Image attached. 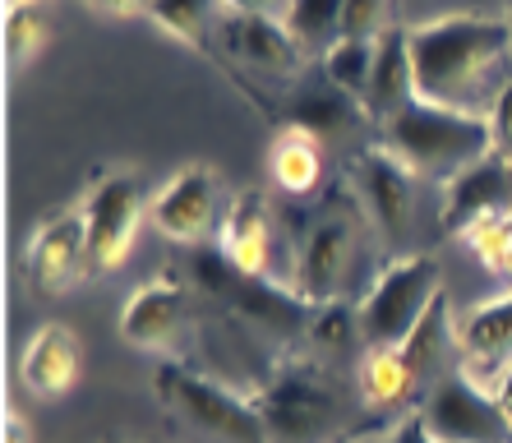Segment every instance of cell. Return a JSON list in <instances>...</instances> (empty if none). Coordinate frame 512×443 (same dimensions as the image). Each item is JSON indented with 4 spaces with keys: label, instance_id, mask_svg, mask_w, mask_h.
Wrapping results in <instances>:
<instances>
[{
    "label": "cell",
    "instance_id": "obj_25",
    "mask_svg": "<svg viewBox=\"0 0 512 443\" xmlns=\"http://www.w3.org/2000/svg\"><path fill=\"white\" fill-rule=\"evenodd\" d=\"M42 42H47L42 5H10V14H5V56H10V65L33 60L42 51Z\"/></svg>",
    "mask_w": 512,
    "mask_h": 443
},
{
    "label": "cell",
    "instance_id": "obj_20",
    "mask_svg": "<svg viewBox=\"0 0 512 443\" xmlns=\"http://www.w3.org/2000/svg\"><path fill=\"white\" fill-rule=\"evenodd\" d=\"M291 125L310 130L314 139L328 148V144H342L346 134L360 130V125H370V116H365V107H360L356 97H346L342 88H333L328 79H323L319 88H305V93L296 97Z\"/></svg>",
    "mask_w": 512,
    "mask_h": 443
},
{
    "label": "cell",
    "instance_id": "obj_3",
    "mask_svg": "<svg viewBox=\"0 0 512 443\" xmlns=\"http://www.w3.org/2000/svg\"><path fill=\"white\" fill-rule=\"evenodd\" d=\"M360 227H370V217L360 208L351 180H342L323 208L310 217V227L300 236L296 250V273H291V291L305 305H333L342 300L351 268H356V250H360Z\"/></svg>",
    "mask_w": 512,
    "mask_h": 443
},
{
    "label": "cell",
    "instance_id": "obj_23",
    "mask_svg": "<svg viewBox=\"0 0 512 443\" xmlns=\"http://www.w3.org/2000/svg\"><path fill=\"white\" fill-rule=\"evenodd\" d=\"M148 19L157 28H167L171 37H180L185 47H208L217 19H222V0H143Z\"/></svg>",
    "mask_w": 512,
    "mask_h": 443
},
{
    "label": "cell",
    "instance_id": "obj_10",
    "mask_svg": "<svg viewBox=\"0 0 512 443\" xmlns=\"http://www.w3.org/2000/svg\"><path fill=\"white\" fill-rule=\"evenodd\" d=\"M346 180H351V190L370 217V227L379 231V240L397 250L411 236V222H416V171L402 167L383 144H370L351 157Z\"/></svg>",
    "mask_w": 512,
    "mask_h": 443
},
{
    "label": "cell",
    "instance_id": "obj_7",
    "mask_svg": "<svg viewBox=\"0 0 512 443\" xmlns=\"http://www.w3.org/2000/svg\"><path fill=\"white\" fill-rule=\"evenodd\" d=\"M231 204H236V194L227 190V180L203 162H190L176 176H167V185L153 194L148 222L176 245H199L208 236H222Z\"/></svg>",
    "mask_w": 512,
    "mask_h": 443
},
{
    "label": "cell",
    "instance_id": "obj_9",
    "mask_svg": "<svg viewBox=\"0 0 512 443\" xmlns=\"http://www.w3.org/2000/svg\"><path fill=\"white\" fill-rule=\"evenodd\" d=\"M425 430L434 443H512V420L499 407V397L471 384L462 370L443 374L420 402Z\"/></svg>",
    "mask_w": 512,
    "mask_h": 443
},
{
    "label": "cell",
    "instance_id": "obj_2",
    "mask_svg": "<svg viewBox=\"0 0 512 443\" xmlns=\"http://www.w3.org/2000/svg\"><path fill=\"white\" fill-rule=\"evenodd\" d=\"M383 148L416 176L453 180L457 171L476 167L480 157L494 153V134H489V116H462V111H443L411 97L383 125Z\"/></svg>",
    "mask_w": 512,
    "mask_h": 443
},
{
    "label": "cell",
    "instance_id": "obj_36",
    "mask_svg": "<svg viewBox=\"0 0 512 443\" xmlns=\"http://www.w3.org/2000/svg\"><path fill=\"white\" fill-rule=\"evenodd\" d=\"M107 443H125V439H116V434H111V439H107Z\"/></svg>",
    "mask_w": 512,
    "mask_h": 443
},
{
    "label": "cell",
    "instance_id": "obj_29",
    "mask_svg": "<svg viewBox=\"0 0 512 443\" xmlns=\"http://www.w3.org/2000/svg\"><path fill=\"white\" fill-rule=\"evenodd\" d=\"M222 10H227V14H245V19H277V24H286L291 0H222Z\"/></svg>",
    "mask_w": 512,
    "mask_h": 443
},
{
    "label": "cell",
    "instance_id": "obj_21",
    "mask_svg": "<svg viewBox=\"0 0 512 443\" xmlns=\"http://www.w3.org/2000/svg\"><path fill=\"white\" fill-rule=\"evenodd\" d=\"M319 139L310 130H300L286 120L282 130L273 139V157H268V171H273V185L291 199L300 194H314L319 190V176H323V153H319Z\"/></svg>",
    "mask_w": 512,
    "mask_h": 443
},
{
    "label": "cell",
    "instance_id": "obj_14",
    "mask_svg": "<svg viewBox=\"0 0 512 443\" xmlns=\"http://www.w3.org/2000/svg\"><path fill=\"white\" fill-rule=\"evenodd\" d=\"M190 324V296L180 287V277H153V282H143L130 300H125V310H120V337L139 351H167L180 342Z\"/></svg>",
    "mask_w": 512,
    "mask_h": 443
},
{
    "label": "cell",
    "instance_id": "obj_33",
    "mask_svg": "<svg viewBox=\"0 0 512 443\" xmlns=\"http://www.w3.org/2000/svg\"><path fill=\"white\" fill-rule=\"evenodd\" d=\"M494 397H499V407L508 411V420H512V370L499 379V388H494Z\"/></svg>",
    "mask_w": 512,
    "mask_h": 443
},
{
    "label": "cell",
    "instance_id": "obj_6",
    "mask_svg": "<svg viewBox=\"0 0 512 443\" xmlns=\"http://www.w3.org/2000/svg\"><path fill=\"white\" fill-rule=\"evenodd\" d=\"M157 397L176 411L180 420H190L194 430L213 434L222 443H273L263 430V416L254 407V397H240L231 388H222L208 374H194L176 360H167L162 370L153 374Z\"/></svg>",
    "mask_w": 512,
    "mask_h": 443
},
{
    "label": "cell",
    "instance_id": "obj_35",
    "mask_svg": "<svg viewBox=\"0 0 512 443\" xmlns=\"http://www.w3.org/2000/svg\"><path fill=\"white\" fill-rule=\"evenodd\" d=\"M10 5H42V0H10Z\"/></svg>",
    "mask_w": 512,
    "mask_h": 443
},
{
    "label": "cell",
    "instance_id": "obj_4",
    "mask_svg": "<svg viewBox=\"0 0 512 443\" xmlns=\"http://www.w3.org/2000/svg\"><path fill=\"white\" fill-rule=\"evenodd\" d=\"M439 264L429 254H402L374 277L370 296L356 305L360 314V342L365 351L374 347H402L406 337L420 328L429 305L443 296L439 291Z\"/></svg>",
    "mask_w": 512,
    "mask_h": 443
},
{
    "label": "cell",
    "instance_id": "obj_16",
    "mask_svg": "<svg viewBox=\"0 0 512 443\" xmlns=\"http://www.w3.org/2000/svg\"><path fill=\"white\" fill-rule=\"evenodd\" d=\"M79 370H84V351H79V337L65 324H42L19 351V384L33 397H65L79 384Z\"/></svg>",
    "mask_w": 512,
    "mask_h": 443
},
{
    "label": "cell",
    "instance_id": "obj_15",
    "mask_svg": "<svg viewBox=\"0 0 512 443\" xmlns=\"http://www.w3.org/2000/svg\"><path fill=\"white\" fill-rule=\"evenodd\" d=\"M503 208H512V162L503 153L480 157L476 167H466L453 180H443L439 222L453 236H462L471 222H480L489 213H503Z\"/></svg>",
    "mask_w": 512,
    "mask_h": 443
},
{
    "label": "cell",
    "instance_id": "obj_19",
    "mask_svg": "<svg viewBox=\"0 0 512 443\" xmlns=\"http://www.w3.org/2000/svg\"><path fill=\"white\" fill-rule=\"evenodd\" d=\"M425 384V374L406 360L402 347H374L365 351V360H360V402L370 411H397L406 407L411 397H416V388Z\"/></svg>",
    "mask_w": 512,
    "mask_h": 443
},
{
    "label": "cell",
    "instance_id": "obj_37",
    "mask_svg": "<svg viewBox=\"0 0 512 443\" xmlns=\"http://www.w3.org/2000/svg\"><path fill=\"white\" fill-rule=\"evenodd\" d=\"M508 28H512V10H508Z\"/></svg>",
    "mask_w": 512,
    "mask_h": 443
},
{
    "label": "cell",
    "instance_id": "obj_13",
    "mask_svg": "<svg viewBox=\"0 0 512 443\" xmlns=\"http://www.w3.org/2000/svg\"><path fill=\"white\" fill-rule=\"evenodd\" d=\"M24 259H28V277H33V287L42 291V296H60V291H70L74 282L93 268V259H88L84 208L47 217V222L33 231V240H28Z\"/></svg>",
    "mask_w": 512,
    "mask_h": 443
},
{
    "label": "cell",
    "instance_id": "obj_34",
    "mask_svg": "<svg viewBox=\"0 0 512 443\" xmlns=\"http://www.w3.org/2000/svg\"><path fill=\"white\" fill-rule=\"evenodd\" d=\"M93 10H111V14H125V10H134L139 0H88Z\"/></svg>",
    "mask_w": 512,
    "mask_h": 443
},
{
    "label": "cell",
    "instance_id": "obj_22",
    "mask_svg": "<svg viewBox=\"0 0 512 443\" xmlns=\"http://www.w3.org/2000/svg\"><path fill=\"white\" fill-rule=\"evenodd\" d=\"M346 0H291L286 10V33L296 37L305 56H328L342 42Z\"/></svg>",
    "mask_w": 512,
    "mask_h": 443
},
{
    "label": "cell",
    "instance_id": "obj_17",
    "mask_svg": "<svg viewBox=\"0 0 512 443\" xmlns=\"http://www.w3.org/2000/svg\"><path fill=\"white\" fill-rule=\"evenodd\" d=\"M273 208L263 194H236L227 222H222V236H217V250L227 254L231 264L245 277H268L273 268Z\"/></svg>",
    "mask_w": 512,
    "mask_h": 443
},
{
    "label": "cell",
    "instance_id": "obj_18",
    "mask_svg": "<svg viewBox=\"0 0 512 443\" xmlns=\"http://www.w3.org/2000/svg\"><path fill=\"white\" fill-rule=\"evenodd\" d=\"M416 97V74H411V28H383L379 56H374V79L365 93V116L370 125H388L397 111Z\"/></svg>",
    "mask_w": 512,
    "mask_h": 443
},
{
    "label": "cell",
    "instance_id": "obj_11",
    "mask_svg": "<svg viewBox=\"0 0 512 443\" xmlns=\"http://www.w3.org/2000/svg\"><path fill=\"white\" fill-rule=\"evenodd\" d=\"M217 47L231 56L236 70L250 79H268V84H296L305 51L296 47V37L286 33L277 19H245V14H222L213 28Z\"/></svg>",
    "mask_w": 512,
    "mask_h": 443
},
{
    "label": "cell",
    "instance_id": "obj_24",
    "mask_svg": "<svg viewBox=\"0 0 512 443\" xmlns=\"http://www.w3.org/2000/svg\"><path fill=\"white\" fill-rule=\"evenodd\" d=\"M374 56H379V37H374V42H351V37H342V42L323 56V79L365 107V93H370V79H374Z\"/></svg>",
    "mask_w": 512,
    "mask_h": 443
},
{
    "label": "cell",
    "instance_id": "obj_26",
    "mask_svg": "<svg viewBox=\"0 0 512 443\" xmlns=\"http://www.w3.org/2000/svg\"><path fill=\"white\" fill-rule=\"evenodd\" d=\"M310 342L319 351H346L360 337V314L346 305V300H333V305H319L310 319Z\"/></svg>",
    "mask_w": 512,
    "mask_h": 443
},
{
    "label": "cell",
    "instance_id": "obj_27",
    "mask_svg": "<svg viewBox=\"0 0 512 443\" xmlns=\"http://www.w3.org/2000/svg\"><path fill=\"white\" fill-rule=\"evenodd\" d=\"M388 24V0H346V24H342V37L351 42H374Z\"/></svg>",
    "mask_w": 512,
    "mask_h": 443
},
{
    "label": "cell",
    "instance_id": "obj_31",
    "mask_svg": "<svg viewBox=\"0 0 512 443\" xmlns=\"http://www.w3.org/2000/svg\"><path fill=\"white\" fill-rule=\"evenodd\" d=\"M489 273L503 277V282L512 287V208H508V231H503V250H499V259L489 264Z\"/></svg>",
    "mask_w": 512,
    "mask_h": 443
},
{
    "label": "cell",
    "instance_id": "obj_1",
    "mask_svg": "<svg viewBox=\"0 0 512 443\" xmlns=\"http://www.w3.org/2000/svg\"><path fill=\"white\" fill-rule=\"evenodd\" d=\"M411 74L416 102L462 116H489L512 84V28L508 19L448 14L411 28Z\"/></svg>",
    "mask_w": 512,
    "mask_h": 443
},
{
    "label": "cell",
    "instance_id": "obj_8",
    "mask_svg": "<svg viewBox=\"0 0 512 443\" xmlns=\"http://www.w3.org/2000/svg\"><path fill=\"white\" fill-rule=\"evenodd\" d=\"M143 217H148V199H143L139 176L134 171H102L84 199L88 259H93V268L111 273V268H120L130 259Z\"/></svg>",
    "mask_w": 512,
    "mask_h": 443
},
{
    "label": "cell",
    "instance_id": "obj_30",
    "mask_svg": "<svg viewBox=\"0 0 512 443\" xmlns=\"http://www.w3.org/2000/svg\"><path fill=\"white\" fill-rule=\"evenodd\" d=\"M383 443H434V434L425 430V416H420V407H411L402 420H397V430L388 434Z\"/></svg>",
    "mask_w": 512,
    "mask_h": 443
},
{
    "label": "cell",
    "instance_id": "obj_5",
    "mask_svg": "<svg viewBox=\"0 0 512 443\" xmlns=\"http://www.w3.org/2000/svg\"><path fill=\"white\" fill-rule=\"evenodd\" d=\"M254 407L273 443H323L342 420V397L310 360H286L259 388Z\"/></svg>",
    "mask_w": 512,
    "mask_h": 443
},
{
    "label": "cell",
    "instance_id": "obj_12",
    "mask_svg": "<svg viewBox=\"0 0 512 443\" xmlns=\"http://www.w3.org/2000/svg\"><path fill=\"white\" fill-rule=\"evenodd\" d=\"M453 347H457V356H462L466 379L480 384L485 393H494L499 379L512 370V287L457 319Z\"/></svg>",
    "mask_w": 512,
    "mask_h": 443
},
{
    "label": "cell",
    "instance_id": "obj_32",
    "mask_svg": "<svg viewBox=\"0 0 512 443\" xmlns=\"http://www.w3.org/2000/svg\"><path fill=\"white\" fill-rule=\"evenodd\" d=\"M5 443H33V430H28V420L19 411L5 416Z\"/></svg>",
    "mask_w": 512,
    "mask_h": 443
},
{
    "label": "cell",
    "instance_id": "obj_28",
    "mask_svg": "<svg viewBox=\"0 0 512 443\" xmlns=\"http://www.w3.org/2000/svg\"><path fill=\"white\" fill-rule=\"evenodd\" d=\"M489 134H494V153H503L512 162V84L489 107Z\"/></svg>",
    "mask_w": 512,
    "mask_h": 443
}]
</instances>
